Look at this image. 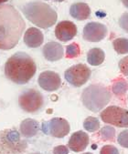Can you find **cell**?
Wrapping results in <instances>:
<instances>
[{
    "label": "cell",
    "mask_w": 128,
    "mask_h": 154,
    "mask_svg": "<svg viewBox=\"0 0 128 154\" xmlns=\"http://www.w3.org/2000/svg\"><path fill=\"white\" fill-rule=\"evenodd\" d=\"M64 54L63 48L57 42H49L43 48V56L49 61H57L62 58Z\"/></svg>",
    "instance_id": "9a60e30c"
},
{
    "label": "cell",
    "mask_w": 128,
    "mask_h": 154,
    "mask_svg": "<svg viewBox=\"0 0 128 154\" xmlns=\"http://www.w3.org/2000/svg\"><path fill=\"white\" fill-rule=\"evenodd\" d=\"M101 119L108 124L119 127L128 128V110L118 106H110L101 113Z\"/></svg>",
    "instance_id": "52a82bcc"
},
{
    "label": "cell",
    "mask_w": 128,
    "mask_h": 154,
    "mask_svg": "<svg viewBox=\"0 0 128 154\" xmlns=\"http://www.w3.org/2000/svg\"><path fill=\"white\" fill-rule=\"evenodd\" d=\"M122 2L124 5V7L128 8V0H122Z\"/></svg>",
    "instance_id": "f1b7e54d"
},
{
    "label": "cell",
    "mask_w": 128,
    "mask_h": 154,
    "mask_svg": "<svg viewBox=\"0 0 128 154\" xmlns=\"http://www.w3.org/2000/svg\"><path fill=\"white\" fill-rule=\"evenodd\" d=\"M107 34V27L98 22H90L83 28V38L90 42H98Z\"/></svg>",
    "instance_id": "30bf717a"
},
{
    "label": "cell",
    "mask_w": 128,
    "mask_h": 154,
    "mask_svg": "<svg viewBox=\"0 0 128 154\" xmlns=\"http://www.w3.org/2000/svg\"><path fill=\"white\" fill-rule=\"evenodd\" d=\"M80 53H81L80 47L75 43L71 44V45L67 46V48H66V57L69 58L76 57L80 55Z\"/></svg>",
    "instance_id": "603a6c76"
},
{
    "label": "cell",
    "mask_w": 128,
    "mask_h": 154,
    "mask_svg": "<svg viewBox=\"0 0 128 154\" xmlns=\"http://www.w3.org/2000/svg\"><path fill=\"white\" fill-rule=\"evenodd\" d=\"M44 104V99L40 92L36 89H27L18 97V105L26 112L34 113L39 111Z\"/></svg>",
    "instance_id": "8992f818"
},
{
    "label": "cell",
    "mask_w": 128,
    "mask_h": 154,
    "mask_svg": "<svg viewBox=\"0 0 128 154\" xmlns=\"http://www.w3.org/2000/svg\"><path fill=\"white\" fill-rule=\"evenodd\" d=\"M30 154H41L40 152H33V153H30Z\"/></svg>",
    "instance_id": "4dcf8cb0"
},
{
    "label": "cell",
    "mask_w": 128,
    "mask_h": 154,
    "mask_svg": "<svg viewBox=\"0 0 128 154\" xmlns=\"http://www.w3.org/2000/svg\"><path fill=\"white\" fill-rule=\"evenodd\" d=\"M69 149L64 145H59L53 149V154H68Z\"/></svg>",
    "instance_id": "83f0119b"
},
{
    "label": "cell",
    "mask_w": 128,
    "mask_h": 154,
    "mask_svg": "<svg viewBox=\"0 0 128 154\" xmlns=\"http://www.w3.org/2000/svg\"><path fill=\"white\" fill-rule=\"evenodd\" d=\"M40 131L39 122L33 119H26L20 124V132L26 138H32L38 134Z\"/></svg>",
    "instance_id": "2e32d148"
},
{
    "label": "cell",
    "mask_w": 128,
    "mask_h": 154,
    "mask_svg": "<svg viewBox=\"0 0 128 154\" xmlns=\"http://www.w3.org/2000/svg\"><path fill=\"white\" fill-rule=\"evenodd\" d=\"M77 35V26L72 21H61L55 28L56 38L62 41L67 42L72 40Z\"/></svg>",
    "instance_id": "7c38bea8"
},
{
    "label": "cell",
    "mask_w": 128,
    "mask_h": 154,
    "mask_svg": "<svg viewBox=\"0 0 128 154\" xmlns=\"http://www.w3.org/2000/svg\"><path fill=\"white\" fill-rule=\"evenodd\" d=\"M117 141L122 147L128 149V130H125L119 134L117 137Z\"/></svg>",
    "instance_id": "cb8c5ba5"
},
{
    "label": "cell",
    "mask_w": 128,
    "mask_h": 154,
    "mask_svg": "<svg viewBox=\"0 0 128 154\" xmlns=\"http://www.w3.org/2000/svg\"><path fill=\"white\" fill-rule=\"evenodd\" d=\"M43 41V34L37 27H29L24 35V42L28 48H38L42 45Z\"/></svg>",
    "instance_id": "5bb4252c"
},
{
    "label": "cell",
    "mask_w": 128,
    "mask_h": 154,
    "mask_svg": "<svg viewBox=\"0 0 128 154\" xmlns=\"http://www.w3.org/2000/svg\"><path fill=\"white\" fill-rule=\"evenodd\" d=\"M112 89L116 96H123L128 90V83L124 79H117L114 82Z\"/></svg>",
    "instance_id": "d6986e66"
},
{
    "label": "cell",
    "mask_w": 128,
    "mask_h": 154,
    "mask_svg": "<svg viewBox=\"0 0 128 154\" xmlns=\"http://www.w3.org/2000/svg\"><path fill=\"white\" fill-rule=\"evenodd\" d=\"M8 0H0V5L1 4H3V3H6V2H8Z\"/></svg>",
    "instance_id": "f546056e"
},
{
    "label": "cell",
    "mask_w": 128,
    "mask_h": 154,
    "mask_svg": "<svg viewBox=\"0 0 128 154\" xmlns=\"http://www.w3.org/2000/svg\"><path fill=\"white\" fill-rule=\"evenodd\" d=\"M89 144V136L82 131H79L74 132L70 140L68 146L71 150L74 152H80L84 150Z\"/></svg>",
    "instance_id": "4fadbf2b"
},
{
    "label": "cell",
    "mask_w": 128,
    "mask_h": 154,
    "mask_svg": "<svg viewBox=\"0 0 128 154\" xmlns=\"http://www.w3.org/2000/svg\"><path fill=\"white\" fill-rule=\"evenodd\" d=\"M37 71L34 60L27 53L17 52L12 55L6 62L5 75L16 84L27 83Z\"/></svg>",
    "instance_id": "7a4b0ae2"
},
{
    "label": "cell",
    "mask_w": 128,
    "mask_h": 154,
    "mask_svg": "<svg viewBox=\"0 0 128 154\" xmlns=\"http://www.w3.org/2000/svg\"><path fill=\"white\" fill-rule=\"evenodd\" d=\"M65 79L73 87H82L91 77V69L84 64H77L68 69L64 73Z\"/></svg>",
    "instance_id": "9c48e42d"
},
{
    "label": "cell",
    "mask_w": 128,
    "mask_h": 154,
    "mask_svg": "<svg viewBox=\"0 0 128 154\" xmlns=\"http://www.w3.org/2000/svg\"><path fill=\"white\" fill-rule=\"evenodd\" d=\"M71 16L77 20H85L91 15L90 7L86 3H75L70 8Z\"/></svg>",
    "instance_id": "e0dca14e"
},
{
    "label": "cell",
    "mask_w": 128,
    "mask_h": 154,
    "mask_svg": "<svg viewBox=\"0 0 128 154\" xmlns=\"http://www.w3.org/2000/svg\"><path fill=\"white\" fill-rule=\"evenodd\" d=\"M127 100H128V97H127Z\"/></svg>",
    "instance_id": "836d02e7"
},
{
    "label": "cell",
    "mask_w": 128,
    "mask_h": 154,
    "mask_svg": "<svg viewBox=\"0 0 128 154\" xmlns=\"http://www.w3.org/2000/svg\"><path fill=\"white\" fill-rule=\"evenodd\" d=\"M39 85L46 91H55L59 88L61 85V79L58 73L53 71L42 72L38 79Z\"/></svg>",
    "instance_id": "8fae6325"
},
{
    "label": "cell",
    "mask_w": 128,
    "mask_h": 154,
    "mask_svg": "<svg viewBox=\"0 0 128 154\" xmlns=\"http://www.w3.org/2000/svg\"><path fill=\"white\" fill-rule=\"evenodd\" d=\"M25 21L20 13L10 5H0V49L9 50L19 41Z\"/></svg>",
    "instance_id": "6da1fadb"
},
{
    "label": "cell",
    "mask_w": 128,
    "mask_h": 154,
    "mask_svg": "<svg viewBox=\"0 0 128 154\" xmlns=\"http://www.w3.org/2000/svg\"><path fill=\"white\" fill-rule=\"evenodd\" d=\"M27 148V141L18 131L8 129L0 132V154H22Z\"/></svg>",
    "instance_id": "5b68a950"
},
{
    "label": "cell",
    "mask_w": 128,
    "mask_h": 154,
    "mask_svg": "<svg viewBox=\"0 0 128 154\" xmlns=\"http://www.w3.org/2000/svg\"><path fill=\"white\" fill-rule=\"evenodd\" d=\"M114 50L118 54H127L128 53V38H116L113 42Z\"/></svg>",
    "instance_id": "44dd1931"
},
{
    "label": "cell",
    "mask_w": 128,
    "mask_h": 154,
    "mask_svg": "<svg viewBox=\"0 0 128 154\" xmlns=\"http://www.w3.org/2000/svg\"><path fill=\"white\" fill-rule=\"evenodd\" d=\"M83 128L90 132H95L100 129L99 119L95 117H88L83 122Z\"/></svg>",
    "instance_id": "ffe728a7"
},
{
    "label": "cell",
    "mask_w": 128,
    "mask_h": 154,
    "mask_svg": "<svg viewBox=\"0 0 128 154\" xmlns=\"http://www.w3.org/2000/svg\"><path fill=\"white\" fill-rule=\"evenodd\" d=\"M100 154H119V150L113 145H105L101 149Z\"/></svg>",
    "instance_id": "d4e9b609"
},
{
    "label": "cell",
    "mask_w": 128,
    "mask_h": 154,
    "mask_svg": "<svg viewBox=\"0 0 128 154\" xmlns=\"http://www.w3.org/2000/svg\"><path fill=\"white\" fill-rule=\"evenodd\" d=\"M105 57L104 52L98 48H94L89 50L87 54V61L91 66H99L101 65Z\"/></svg>",
    "instance_id": "ac0fdd59"
},
{
    "label": "cell",
    "mask_w": 128,
    "mask_h": 154,
    "mask_svg": "<svg viewBox=\"0 0 128 154\" xmlns=\"http://www.w3.org/2000/svg\"><path fill=\"white\" fill-rule=\"evenodd\" d=\"M119 68H120V70L121 72L128 77V56L127 57H124L123 58H122L119 62Z\"/></svg>",
    "instance_id": "484cf974"
},
{
    "label": "cell",
    "mask_w": 128,
    "mask_h": 154,
    "mask_svg": "<svg viewBox=\"0 0 128 154\" xmlns=\"http://www.w3.org/2000/svg\"><path fill=\"white\" fill-rule=\"evenodd\" d=\"M101 137L104 140H114L115 137V130L111 126H104L101 129Z\"/></svg>",
    "instance_id": "7402d4cb"
},
{
    "label": "cell",
    "mask_w": 128,
    "mask_h": 154,
    "mask_svg": "<svg viewBox=\"0 0 128 154\" xmlns=\"http://www.w3.org/2000/svg\"><path fill=\"white\" fill-rule=\"evenodd\" d=\"M47 1H48V0H47Z\"/></svg>",
    "instance_id": "e575fe53"
},
{
    "label": "cell",
    "mask_w": 128,
    "mask_h": 154,
    "mask_svg": "<svg viewBox=\"0 0 128 154\" xmlns=\"http://www.w3.org/2000/svg\"><path fill=\"white\" fill-rule=\"evenodd\" d=\"M21 10L27 19L41 28L52 26L58 18L56 11L50 6L40 1L27 3L21 7Z\"/></svg>",
    "instance_id": "3957f363"
},
{
    "label": "cell",
    "mask_w": 128,
    "mask_h": 154,
    "mask_svg": "<svg viewBox=\"0 0 128 154\" xmlns=\"http://www.w3.org/2000/svg\"><path fill=\"white\" fill-rule=\"evenodd\" d=\"M42 131L55 138H63L69 134L71 127L69 122L62 118H53L49 121L43 122Z\"/></svg>",
    "instance_id": "ba28073f"
},
{
    "label": "cell",
    "mask_w": 128,
    "mask_h": 154,
    "mask_svg": "<svg viewBox=\"0 0 128 154\" xmlns=\"http://www.w3.org/2000/svg\"><path fill=\"white\" fill-rule=\"evenodd\" d=\"M82 154H92V153H91V152H85V153H82Z\"/></svg>",
    "instance_id": "d6a6232c"
},
{
    "label": "cell",
    "mask_w": 128,
    "mask_h": 154,
    "mask_svg": "<svg viewBox=\"0 0 128 154\" xmlns=\"http://www.w3.org/2000/svg\"><path fill=\"white\" fill-rule=\"evenodd\" d=\"M119 25L124 31L128 32V13H123L119 19Z\"/></svg>",
    "instance_id": "4316f807"
},
{
    "label": "cell",
    "mask_w": 128,
    "mask_h": 154,
    "mask_svg": "<svg viewBox=\"0 0 128 154\" xmlns=\"http://www.w3.org/2000/svg\"><path fill=\"white\" fill-rule=\"evenodd\" d=\"M111 97V93L106 88L102 85L92 84L82 91V101L89 110L98 112L110 102Z\"/></svg>",
    "instance_id": "277c9868"
},
{
    "label": "cell",
    "mask_w": 128,
    "mask_h": 154,
    "mask_svg": "<svg viewBox=\"0 0 128 154\" xmlns=\"http://www.w3.org/2000/svg\"><path fill=\"white\" fill-rule=\"evenodd\" d=\"M56 1H58V2H62V1H64V0H56Z\"/></svg>",
    "instance_id": "1f68e13d"
}]
</instances>
